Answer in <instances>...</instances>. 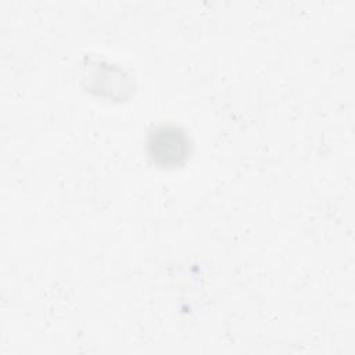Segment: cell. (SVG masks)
Segmentation results:
<instances>
[{"label":"cell","mask_w":355,"mask_h":355,"mask_svg":"<svg viewBox=\"0 0 355 355\" xmlns=\"http://www.w3.org/2000/svg\"><path fill=\"white\" fill-rule=\"evenodd\" d=\"M189 147L186 133L176 126H159L150 133L147 140L150 157L164 168L182 165L187 159Z\"/></svg>","instance_id":"cell-1"}]
</instances>
